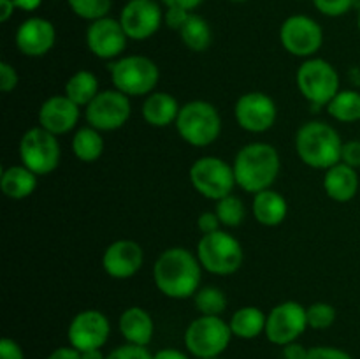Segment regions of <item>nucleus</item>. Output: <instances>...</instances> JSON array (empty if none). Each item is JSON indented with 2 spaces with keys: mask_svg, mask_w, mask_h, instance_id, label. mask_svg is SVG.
Here are the masks:
<instances>
[{
  "mask_svg": "<svg viewBox=\"0 0 360 359\" xmlns=\"http://www.w3.org/2000/svg\"><path fill=\"white\" fill-rule=\"evenodd\" d=\"M16 48L30 58H41L48 55L56 42V28L49 20L32 16L21 21L16 30Z\"/></svg>",
  "mask_w": 360,
  "mask_h": 359,
  "instance_id": "obj_19",
  "label": "nucleus"
},
{
  "mask_svg": "<svg viewBox=\"0 0 360 359\" xmlns=\"http://www.w3.org/2000/svg\"><path fill=\"white\" fill-rule=\"evenodd\" d=\"M72 153L81 162H95L104 153V137L101 130L90 125L77 129L72 136Z\"/></svg>",
  "mask_w": 360,
  "mask_h": 359,
  "instance_id": "obj_29",
  "label": "nucleus"
},
{
  "mask_svg": "<svg viewBox=\"0 0 360 359\" xmlns=\"http://www.w3.org/2000/svg\"><path fill=\"white\" fill-rule=\"evenodd\" d=\"M306 359H354L348 352L336 347H313L309 348Z\"/></svg>",
  "mask_w": 360,
  "mask_h": 359,
  "instance_id": "obj_41",
  "label": "nucleus"
},
{
  "mask_svg": "<svg viewBox=\"0 0 360 359\" xmlns=\"http://www.w3.org/2000/svg\"><path fill=\"white\" fill-rule=\"evenodd\" d=\"M295 83L302 97L315 108L327 106L341 90L340 74L327 60L306 58L295 73Z\"/></svg>",
  "mask_w": 360,
  "mask_h": 359,
  "instance_id": "obj_7",
  "label": "nucleus"
},
{
  "mask_svg": "<svg viewBox=\"0 0 360 359\" xmlns=\"http://www.w3.org/2000/svg\"><path fill=\"white\" fill-rule=\"evenodd\" d=\"M127 2H129V0H127Z\"/></svg>",
  "mask_w": 360,
  "mask_h": 359,
  "instance_id": "obj_53",
  "label": "nucleus"
},
{
  "mask_svg": "<svg viewBox=\"0 0 360 359\" xmlns=\"http://www.w3.org/2000/svg\"><path fill=\"white\" fill-rule=\"evenodd\" d=\"M190 13H192V11L181 9V7H167V11L164 13V23L167 25L171 30L179 32L183 25L186 23V20H188Z\"/></svg>",
  "mask_w": 360,
  "mask_h": 359,
  "instance_id": "obj_38",
  "label": "nucleus"
},
{
  "mask_svg": "<svg viewBox=\"0 0 360 359\" xmlns=\"http://www.w3.org/2000/svg\"><path fill=\"white\" fill-rule=\"evenodd\" d=\"M16 7L20 11H25V13H32V11L39 9L42 4V0H14Z\"/></svg>",
  "mask_w": 360,
  "mask_h": 359,
  "instance_id": "obj_48",
  "label": "nucleus"
},
{
  "mask_svg": "<svg viewBox=\"0 0 360 359\" xmlns=\"http://www.w3.org/2000/svg\"><path fill=\"white\" fill-rule=\"evenodd\" d=\"M16 9L18 7L16 4H14V0H0V21H2V23H7Z\"/></svg>",
  "mask_w": 360,
  "mask_h": 359,
  "instance_id": "obj_46",
  "label": "nucleus"
},
{
  "mask_svg": "<svg viewBox=\"0 0 360 359\" xmlns=\"http://www.w3.org/2000/svg\"><path fill=\"white\" fill-rule=\"evenodd\" d=\"M174 125L179 137L190 146L206 148L220 137L221 116L211 102L190 101L181 106Z\"/></svg>",
  "mask_w": 360,
  "mask_h": 359,
  "instance_id": "obj_5",
  "label": "nucleus"
},
{
  "mask_svg": "<svg viewBox=\"0 0 360 359\" xmlns=\"http://www.w3.org/2000/svg\"><path fill=\"white\" fill-rule=\"evenodd\" d=\"M280 42L285 51L297 58H313L323 44L320 23L306 14H294L281 23Z\"/></svg>",
  "mask_w": 360,
  "mask_h": 359,
  "instance_id": "obj_12",
  "label": "nucleus"
},
{
  "mask_svg": "<svg viewBox=\"0 0 360 359\" xmlns=\"http://www.w3.org/2000/svg\"><path fill=\"white\" fill-rule=\"evenodd\" d=\"M232 168L239 189L255 196L274 185L281 171V158L273 144L253 141L236 153Z\"/></svg>",
  "mask_w": 360,
  "mask_h": 359,
  "instance_id": "obj_2",
  "label": "nucleus"
},
{
  "mask_svg": "<svg viewBox=\"0 0 360 359\" xmlns=\"http://www.w3.org/2000/svg\"><path fill=\"white\" fill-rule=\"evenodd\" d=\"M153 359H190L188 355L183 354L178 348H162L157 354L153 355Z\"/></svg>",
  "mask_w": 360,
  "mask_h": 359,
  "instance_id": "obj_47",
  "label": "nucleus"
},
{
  "mask_svg": "<svg viewBox=\"0 0 360 359\" xmlns=\"http://www.w3.org/2000/svg\"><path fill=\"white\" fill-rule=\"evenodd\" d=\"M62 158L58 136L48 132L41 125L32 127L20 139V160L25 168L37 176H46L55 171Z\"/></svg>",
  "mask_w": 360,
  "mask_h": 359,
  "instance_id": "obj_10",
  "label": "nucleus"
},
{
  "mask_svg": "<svg viewBox=\"0 0 360 359\" xmlns=\"http://www.w3.org/2000/svg\"><path fill=\"white\" fill-rule=\"evenodd\" d=\"M0 359H25L23 351L13 338H2L0 340Z\"/></svg>",
  "mask_w": 360,
  "mask_h": 359,
  "instance_id": "obj_42",
  "label": "nucleus"
},
{
  "mask_svg": "<svg viewBox=\"0 0 360 359\" xmlns=\"http://www.w3.org/2000/svg\"><path fill=\"white\" fill-rule=\"evenodd\" d=\"M143 264L144 250L134 239H116L102 253V267L115 280L132 278Z\"/></svg>",
  "mask_w": 360,
  "mask_h": 359,
  "instance_id": "obj_18",
  "label": "nucleus"
},
{
  "mask_svg": "<svg viewBox=\"0 0 360 359\" xmlns=\"http://www.w3.org/2000/svg\"><path fill=\"white\" fill-rule=\"evenodd\" d=\"M109 333H111V324L104 313L98 310H83L70 320L67 338L74 348L84 352L104 347Z\"/></svg>",
  "mask_w": 360,
  "mask_h": 359,
  "instance_id": "obj_16",
  "label": "nucleus"
},
{
  "mask_svg": "<svg viewBox=\"0 0 360 359\" xmlns=\"http://www.w3.org/2000/svg\"><path fill=\"white\" fill-rule=\"evenodd\" d=\"M267 315L257 306H243L232 313L229 326L234 336L243 340H253L259 334L266 333Z\"/></svg>",
  "mask_w": 360,
  "mask_h": 359,
  "instance_id": "obj_26",
  "label": "nucleus"
},
{
  "mask_svg": "<svg viewBox=\"0 0 360 359\" xmlns=\"http://www.w3.org/2000/svg\"><path fill=\"white\" fill-rule=\"evenodd\" d=\"M167 7H181V9L193 11L204 2V0H162Z\"/></svg>",
  "mask_w": 360,
  "mask_h": 359,
  "instance_id": "obj_45",
  "label": "nucleus"
},
{
  "mask_svg": "<svg viewBox=\"0 0 360 359\" xmlns=\"http://www.w3.org/2000/svg\"><path fill=\"white\" fill-rule=\"evenodd\" d=\"M195 253L202 270L211 275H218V277L236 273L245 259V252H243L239 239L224 229L200 236V239L197 241Z\"/></svg>",
  "mask_w": 360,
  "mask_h": 359,
  "instance_id": "obj_6",
  "label": "nucleus"
},
{
  "mask_svg": "<svg viewBox=\"0 0 360 359\" xmlns=\"http://www.w3.org/2000/svg\"><path fill=\"white\" fill-rule=\"evenodd\" d=\"M327 113L336 122L355 123L360 120V92L340 90V94L327 104Z\"/></svg>",
  "mask_w": 360,
  "mask_h": 359,
  "instance_id": "obj_30",
  "label": "nucleus"
},
{
  "mask_svg": "<svg viewBox=\"0 0 360 359\" xmlns=\"http://www.w3.org/2000/svg\"><path fill=\"white\" fill-rule=\"evenodd\" d=\"M341 162L352 165L354 169H360V141L352 139L343 143V151H341Z\"/></svg>",
  "mask_w": 360,
  "mask_h": 359,
  "instance_id": "obj_40",
  "label": "nucleus"
},
{
  "mask_svg": "<svg viewBox=\"0 0 360 359\" xmlns=\"http://www.w3.org/2000/svg\"><path fill=\"white\" fill-rule=\"evenodd\" d=\"M48 359H81V352L74 348L72 345L69 347H58L48 355Z\"/></svg>",
  "mask_w": 360,
  "mask_h": 359,
  "instance_id": "obj_44",
  "label": "nucleus"
},
{
  "mask_svg": "<svg viewBox=\"0 0 360 359\" xmlns=\"http://www.w3.org/2000/svg\"><path fill=\"white\" fill-rule=\"evenodd\" d=\"M200 359H218V358H200Z\"/></svg>",
  "mask_w": 360,
  "mask_h": 359,
  "instance_id": "obj_52",
  "label": "nucleus"
},
{
  "mask_svg": "<svg viewBox=\"0 0 360 359\" xmlns=\"http://www.w3.org/2000/svg\"><path fill=\"white\" fill-rule=\"evenodd\" d=\"M118 327L127 344L148 347L155 333V322L150 313L141 306H130L120 315Z\"/></svg>",
  "mask_w": 360,
  "mask_h": 359,
  "instance_id": "obj_23",
  "label": "nucleus"
},
{
  "mask_svg": "<svg viewBox=\"0 0 360 359\" xmlns=\"http://www.w3.org/2000/svg\"><path fill=\"white\" fill-rule=\"evenodd\" d=\"M84 39H86V46L91 55L101 60L120 58L129 41L120 20L109 16L91 21L88 25Z\"/></svg>",
  "mask_w": 360,
  "mask_h": 359,
  "instance_id": "obj_17",
  "label": "nucleus"
},
{
  "mask_svg": "<svg viewBox=\"0 0 360 359\" xmlns=\"http://www.w3.org/2000/svg\"><path fill=\"white\" fill-rule=\"evenodd\" d=\"M308 348L301 345L299 341H292V344L283 345V358L285 359H306L308 358Z\"/></svg>",
  "mask_w": 360,
  "mask_h": 359,
  "instance_id": "obj_43",
  "label": "nucleus"
},
{
  "mask_svg": "<svg viewBox=\"0 0 360 359\" xmlns=\"http://www.w3.org/2000/svg\"><path fill=\"white\" fill-rule=\"evenodd\" d=\"M67 4L77 18L90 23L109 16V11L112 7V0H67Z\"/></svg>",
  "mask_w": 360,
  "mask_h": 359,
  "instance_id": "obj_33",
  "label": "nucleus"
},
{
  "mask_svg": "<svg viewBox=\"0 0 360 359\" xmlns=\"http://www.w3.org/2000/svg\"><path fill=\"white\" fill-rule=\"evenodd\" d=\"M229 2H236V4H241V2H248V0H229Z\"/></svg>",
  "mask_w": 360,
  "mask_h": 359,
  "instance_id": "obj_50",
  "label": "nucleus"
},
{
  "mask_svg": "<svg viewBox=\"0 0 360 359\" xmlns=\"http://www.w3.org/2000/svg\"><path fill=\"white\" fill-rule=\"evenodd\" d=\"M323 190L336 203H348L359 192V172L345 162H338L323 175Z\"/></svg>",
  "mask_w": 360,
  "mask_h": 359,
  "instance_id": "obj_21",
  "label": "nucleus"
},
{
  "mask_svg": "<svg viewBox=\"0 0 360 359\" xmlns=\"http://www.w3.org/2000/svg\"><path fill=\"white\" fill-rule=\"evenodd\" d=\"M105 359H153V354L146 347L127 344L122 347H116Z\"/></svg>",
  "mask_w": 360,
  "mask_h": 359,
  "instance_id": "obj_36",
  "label": "nucleus"
},
{
  "mask_svg": "<svg viewBox=\"0 0 360 359\" xmlns=\"http://www.w3.org/2000/svg\"><path fill=\"white\" fill-rule=\"evenodd\" d=\"M357 27H359V30H360V9H359V16H357Z\"/></svg>",
  "mask_w": 360,
  "mask_h": 359,
  "instance_id": "obj_51",
  "label": "nucleus"
},
{
  "mask_svg": "<svg viewBox=\"0 0 360 359\" xmlns=\"http://www.w3.org/2000/svg\"><path fill=\"white\" fill-rule=\"evenodd\" d=\"M193 305L200 315H221L227 308V296L217 285H206L193 294Z\"/></svg>",
  "mask_w": 360,
  "mask_h": 359,
  "instance_id": "obj_31",
  "label": "nucleus"
},
{
  "mask_svg": "<svg viewBox=\"0 0 360 359\" xmlns=\"http://www.w3.org/2000/svg\"><path fill=\"white\" fill-rule=\"evenodd\" d=\"M188 178L200 196L214 203L231 196L234 187H238L232 164L220 157H211V155L197 158L190 165Z\"/></svg>",
  "mask_w": 360,
  "mask_h": 359,
  "instance_id": "obj_8",
  "label": "nucleus"
},
{
  "mask_svg": "<svg viewBox=\"0 0 360 359\" xmlns=\"http://www.w3.org/2000/svg\"><path fill=\"white\" fill-rule=\"evenodd\" d=\"M130 115H132L130 97L116 88L101 90L97 97L84 108L86 123L101 132L122 129L129 122Z\"/></svg>",
  "mask_w": 360,
  "mask_h": 359,
  "instance_id": "obj_11",
  "label": "nucleus"
},
{
  "mask_svg": "<svg viewBox=\"0 0 360 359\" xmlns=\"http://www.w3.org/2000/svg\"><path fill=\"white\" fill-rule=\"evenodd\" d=\"M234 118L238 125L246 132H267L276 123V102L264 92H246L236 101Z\"/></svg>",
  "mask_w": 360,
  "mask_h": 359,
  "instance_id": "obj_13",
  "label": "nucleus"
},
{
  "mask_svg": "<svg viewBox=\"0 0 360 359\" xmlns=\"http://www.w3.org/2000/svg\"><path fill=\"white\" fill-rule=\"evenodd\" d=\"M295 151L306 165L320 171L341 162L343 139L330 123L311 120L299 127L295 134Z\"/></svg>",
  "mask_w": 360,
  "mask_h": 359,
  "instance_id": "obj_3",
  "label": "nucleus"
},
{
  "mask_svg": "<svg viewBox=\"0 0 360 359\" xmlns=\"http://www.w3.org/2000/svg\"><path fill=\"white\" fill-rule=\"evenodd\" d=\"M306 317H308V327L311 329H327L336 322L338 312L330 303L316 301L306 306Z\"/></svg>",
  "mask_w": 360,
  "mask_h": 359,
  "instance_id": "obj_34",
  "label": "nucleus"
},
{
  "mask_svg": "<svg viewBox=\"0 0 360 359\" xmlns=\"http://www.w3.org/2000/svg\"><path fill=\"white\" fill-rule=\"evenodd\" d=\"M252 208L255 220L264 227H276L287 218L288 213L287 199L273 189L255 194Z\"/></svg>",
  "mask_w": 360,
  "mask_h": 359,
  "instance_id": "obj_24",
  "label": "nucleus"
},
{
  "mask_svg": "<svg viewBox=\"0 0 360 359\" xmlns=\"http://www.w3.org/2000/svg\"><path fill=\"white\" fill-rule=\"evenodd\" d=\"M18 83H20V76H18L16 69L6 60L0 62V90L4 94H11L18 87Z\"/></svg>",
  "mask_w": 360,
  "mask_h": 359,
  "instance_id": "obj_37",
  "label": "nucleus"
},
{
  "mask_svg": "<svg viewBox=\"0 0 360 359\" xmlns=\"http://www.w3.org/2000/svg\"><path fill=\"white\" fill-rule=\"evenodd\" d=\"M232 336L231 326L220 315H200L186 327L185 345L197 359L218 358L229 347Z\"/></svg>",
  "mask_w": 360,
  "mask_h": 359,
  "instance_id": "obj_9",
  "label": "nucleus"
},
{
  "mask_svg": "<svg viewBox=\"0 0 360 359\" xmlns=\"http://www.w3.org/2000/svg\"><path fill=\"white\" fill-rule=\"evenodd\" d=\"M220 227L221 222L217 211H204L197 217V229L200 231V234H211V232L220 231Z\"/></svg>",
  "mask_w": 360,
  "mask_h": 359,
  "instance_id": "obj_39",
  "label": "nucleus"
},
{
  "mask_svg": "<svg viewBox=\"0 0 360 359\" xmlns=\"http://www.w3.org/2000/svg\"><path fill=\"white\" fill-rule=\"evenodd\" d=\"M109 76L116 90L129 97H148L160 80L158 65L144 55H127L109 63Z\"/></svg>",
  "mask_w": 360,
  "mask_h": 359,
  "instance_id": "obj_4",
  "label": "nucleus"
},
{
  "mask_svg": "<svg viewBox=\"0 0 360 359\" xmlns=\"http://www.w3.org/2000/svg\"><path fill=\"white\" fill-rule=\"evenodd\" d=\"M108 355L102 354L101 348H91V351L81 352V359H105Z\"/></svg>",
  "mask_w": 360,
  "mask_h": 359,
  "instance_id": "obj_49",
  "label": "nucleus"
},
{
  "mask_svg": "<svg viewBox=\"0 0 360 359\" xmlns=\"http://www.w3.org/2000/svg\"><path fill=\"white\" fill-rule=\"evenodd\" d=\"M202 266L197 253L183 246H171L158 256L153 280L158 291L171 299L193 298L200 285Z\"/></svg>",
  "mask_w": 360,
  "mask_h": 359,
  "instance_id": "obj_1",
  "label": "nucleus"
},
{
  "mask_svg": "<svg viewBox=\"0 0 360 359\" xmlns=\"http://www.w3.org/2000/svg\"><path fill=\"white\" fill-rule=\"evenodd\" d=\"M313 4L320 14L329 18L345 16L352 7H355V0H313Z\"/></svg>",
  "mask_w": 360,
  "mask_h": 359,
  "instance_id": "obj_35",
  "label": "nucleus"
},
{
  "mask_svg": "<svg viewBox=\"0 0 360 359\" xmlns=\"http://www.w3.org/2000/svg\"><path fill=\"white\" fill-rule=\"evenodd\" d=\"M306 327H308L306 306L297 301H283L273 306V310L267 313L266 336L271 344L280 347L297 341Z\"/></svg>",
  "mask_w": 360,
  "mask_h": 359,
  "instance_id": "obj_14",
  "label": "nucleus"
},
{
  "mask_svg": "<svg viewBox=\"0 0 360 359\" xmlns=\"http://www.w3.org/2000/svg\"><path fill=\"white\" fill-rule=\"evenodd\" d=\"M98 80L91 70L81 69L76 70L69 80L65 81V87H63V94L70 99L72 102H76L79 108H86L98 94Z\"/></svg>",
  "mask_w": 360,
  "mask_h": 359,
  "instance_id": "obj_27",
  "label": "nucleus"
},
{
  "mask_svg": "<svg viewBox=\"0 0 360 359\" xmlns=\"http://www.w3.org/2000/svg\"><path fill=\"white\" fill-rule=\"evenodd\" d=\"M0 189L4 196L13 201L27 199L37 189V175L23 164L9 165L0 176Z\"/></svg>",
  "mask_w": 360,
  "mask_h": 359,
  "instance_id": "obj_25",
  "label": "nucleus"
},
{
  "mask_svg": "<svg viewBox=\"0 0 360 359\" xmlns=\"http://www.w3.org/2000/svg\"><path fill=\"white\" fill-rule=\"evenodd\" d=\"M178 99L167 92H157L148 95L143 102V118L148 125L155 129H164V127L174 125L179 115Z\"/></svg>",
  "mask_w": 360,
  "mask_h": 359,
  "instance_id": "obj_22",
  "label": "nucleus"
},
{
  "mask_svg": "<svg viewBox=\"0 0 360 359\" xmlns=\"http://www.w3.org/2000/svg\"><path fill=\"white\" fill-rule=\"evenodd\" d=\"M178 34L183 44L193 53H204L213 42V32H211L210 23L195 13H190L188 20Z\"/></svg>",
  "mask_w": 360,
  "mask_h": 359,
  "instance_id": "obj_28",
  "label": "nucleus"
},
{
  "mask_svg": "<svg viewBox=\"0 0 360 359\" xmlns=\"http://www.w3.org/2000/svg\"><path fill=\"white\" fill-rule=\"evenodd\" d=\"M214 211H217L221 225H225V227H239L246 218L245 203L238 196H234V194L217 201Z\"/></svg>",
  "mask_w": 360,
  "mask_h": 359,
  "instance_id": "obj_32",
  "label": "nucleus"
},
{
  "mask_svg": "<svg viewBox=\"0 0 360 359\" xmlns=\"http://www.w3.org/2000/svg\"><path fill=\"white\" fill-rule=\"evenodd\" d=\"M81 108L70 101L65 94L51 95L41 104L37 113L39 125L55 136H63L76 129L79 122Z\"/></svg>",
  "mask_w": 360,
  "mask_h": 359,
  "instance_id": "obj_20",
  "label": "nucleus"
},
{
  "mask_svg": "<svg viewBox=\"0 0 360 359\" xmlns=\"http://www.w3.org/2000/svg\"><path fill=\"white\" fill-rule=\"evenodd\" d=\"M118 20L127 37L132 41H146L160 30L164 11L155 0H129Z\"/></svg>",
  "mask_w": 360,
  "mask_h": 359,
  "instance_id": "obj_15",
  "label": "nucleus"
}]
</instances>
